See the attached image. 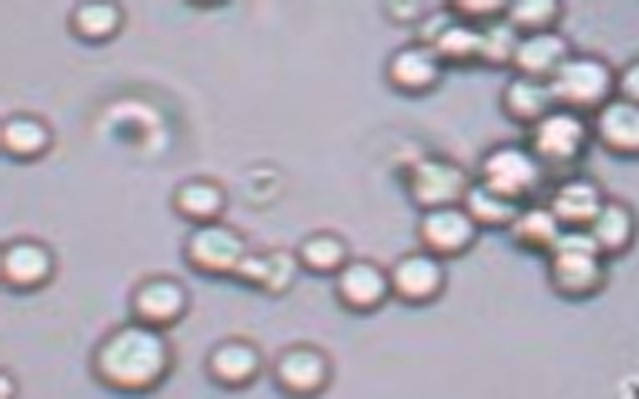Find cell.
<instances>
[{"instance_id":"obj_1","label":"cell","mask_w":639,"mask_h":399,"mask_svg":"<svg viewBox=\"0 0 639 399\" xmlns=\"http://www.w3.org/2000/svg\"><path fill=\"white\" fill-rule=\"evenodd\" d=\"M176 361V347L167 332L127 318L97 337L88 352L87 370L103 390L137 396L161 388Z\"/></svg>"},{"instance_id":"obj_2","label":"cell","mask_w":639,"mask_h":399,"mask_svg":"<svg viewBox=\"0 0 639 399\" xmlns=\"http://www.w3.org/2000/svg\"><path fill=\"white\" fill-rule=\"evenodd\" d=\"M545 260L546 282L561 300L580 303L601 295L610 280V261L588 230H563Z\"/></svg>"},{"instance_id":"obj_3","label":"cell","mask_w":639,"mask_h":399,"mask_svg":"<svg viewBox=\"0 0 639 399\" xmlns=\"http://www.w3.org/2000/svg\"><path fill=\"white\" fill-rule=\"evenodd\" d=\"M474 179L518 205L537 201L550 176L524 141L505 140L481 156Z\"/></svg>"},{"instance_id":"obj_4","label":"cell","mask_w":639,"mask_h":399,"mask_svg":"<svg viewBox=\"0 0 639 399\" xmlns=\"http://www.w3.org/2000/svg\"><path fill=\"white\" fill-rule=\"evenodd\" d=\"M524 142L550 178L577 171L593 143L589 117L557 106L526 129ZM555 178V179H556Z\"/></svg>"},{"instance_id":"obj_5","label":"cell","mask_w":639,"mask_h":399,"mask_svg":"<svg viewBox=\"0 0 639 399\" xmlns=\"http://www.w3.org/2000/svg\"><path fill=\"white\" fill-rule=\"evenodd\" d=\"M615 71L599 53L574 50L549 79L557 105L589 117L615 96Z\"/></svg>"},{"instance_id":"obj_6","label":"cell","mask_w":639,"mask_h":399,"mask_svg":"<svg viewBox=\"0 0 639 399\" xmlns=\"http://www.w3.org/2000/svg\"><path fill=\"white\" fill-rule=\"evenodd\" d=\"M251 250L242 233L215 221L195 226L184 237L180 254L195 275L234 282Z\"/></svg>"},{"instance_id":"obj_7","label":"cell","mask_w":639,"mask_h":399,"mask_svg":"<svg viewBox=\"0 0 639 399\" xmlns=\"http://www.w3.org/2000/svg\"><path fill=\"white\" fill-rule=\"evenodd\" d=\"M192 305L190 286L181 276L168 271L140 276L126 296L128 318L164 332L185 320Z\"/></svg>"},{"instance_id":"obj_8","label":"cell","mask_w":639,"mask_h":399,"mask_svg":"<svg viewBox=\"0 0 639 399\" xmlns=\"http://www.w3.org/2000/svg\"><path fill=\"white\" fill-rule=\"evenodd\" d=\"M276 389L290 398L319 397L333 384L336 366L332 354L322 345L296 340L283 345L270 363Z\"/></svg>"},{"instance_id":"obj_9","label":"cell","mask_w":639,"mask_h":399,"mask_svg":"<svg viewBox=\"0 0 639 399\" xmlns=\"http://www.w3.org/2000/svg\"><path fill=\"white\" fill-rule=\"evenodd\" d=\"M474 177L451 157L424 154L413 159L404 172V187L410 202L424 210L461 204Z\"/></svg>"},{"instance_id":"obj_10","label":"cell","mask_w":639,"mask_h":399,"mask_svg":"<svg viewBox=\"0 0 639 399\" xmlns=\"http://www.w3.org/2000/svg\"><path fill=\"white\" fill-rule=\"evenodd\" d=\"M54 248L34 235H15L0 247V284L14 295L27 296L49 287L58 273Z\"/></svg>"},{"instance_id":"obj_11","label":"cell","mask_w":639,"mask_h":399,"mask_svg":"<svg viewBox=\"0 0 639 399\" xmlns=\"http://www.w3.org/2000/svg\"><path fill=\"white\" fill-rule=\"evenodd\" d=\"M267 365L261 345L253 338L230 334L216 340L205 352L203 372L215 387L242 391L253 386Z\"/></svg>"},{"instance_id":"obj_12","label":"cell","mask_w":639,"mask_h":399,"mask_svg":"<svg viewBox=\"0 0 639 399\" xmlns=\"http://www.w3.org/2000/svg\"><path fill=\"white\" fill-rule=\"evenodd\" d=\"M388 273L392 298L412 308L436 303L448 286L445 261L420 247L400 254Z\"/></svg>"},{"instance_id":"obj_13","label":"cell","mask_w":639,"mask_h":399,"mask_svg":"<svg viewBox=\"0 0 639 399\" xmlns=\"http://www.w3.org/2000/svg\"><path fill=\"white\" fill-rule=\"evenodd\" d=\"M481 232L462 204L421 211L416 224L419 247L445 262L470 252Z\"/></svg>"},{"instance_id":"obj_14","label":"cell","mask_w":639,"mask_h":399,"mask_svg":"<svg viewBox=\"0 0 639 399\" xmlns=\"http://www.w3.org/2000/svg\"><path fill=\"white\" fill-rule=\"evenodd\" d=\"M333 279L338 305L353 315L374 314L392 298L388 268L370 257L352 256Z\"/></svg>"},{"instance_id":"obj_15","label":"cell","mask_w":639,"mask_h":399,"mask_svg":"<svg viewBox=\"0 0 639 399\" xmlns=\"http://www.w3.org/2000/svg\"><path fill=\"white\" fill-rule=\"evenodd\" d=\"M446 68L432 43L417 39L391 53L386 62L385 76L395 91L417 97L437 89Z\"/></svg>"},{"instance_id":"obj_16","label":"cell","mask_w":639,"mask_h":399,"mask_svg":"<svg viewBox=\"0 0 639 399\" xmlns=\"http://www.w3.org/2000/svg\"><path fill=\"white\" fill-rule=\"evenodd\" d=\"M608 195L598 179L575 171L556 178L544 202L563 230H588Z\"/></svg>"},{"instance_id":"obj_17","label":"cell","mask_w":639,"mask_h":399,"mask_svg":"<svg viewBox=\"0 0 639 399\" xmlns=\"http://www.w3.org/2000/svg\"><path fill=\"white\" fill-rule=\"evenodd\" d=\"M593 143L612 157L639 155V103L612 97L589 116Z\"/></svg>"},{"instance_id":"obj_18","label":"cell","mask_w":639,"mask_h":399,"mask_svg":"<svg viewBox=\"0 0 639 399\" xmlns=\"http://www.w3.org/2000/svg\"><path fill=\"white\" fill-rule=\"evenodd\" d=\"M301 271L293 249L252 248L234 282L264 296L279 298L295 287Z\"/></svg>"},{"instance_id":"obj_19","label":"cell","mask_w":639,"mask_h":399,"mask_svg":"<svg viewBox=\"0 0 639 399\" xmlns=\"http://www.w3.org/2000/svg\"><path fill=\"white\" fill-rule=\"evenodd\" d=\"M557 106L549 79L513 72L499 93V107L504 117L524 129Z\"/></svg>"},{"instance_id":"obj_20","label":"cell","mask_w":639,"mask_h":399,"mask_svg":"<svg viewBox=\"0 0 639 399\" xmlns=\"http://www.w3.org/2000/svg\"><path fill=\"white\" fill-rule=\"evenodd\" d=\"M588 232L610 262L626 256L632 250L637 236L634 207L624 198L608 195Z\"/></svg>"},{"instance_id":"obj_21","label":"cell","mask_w":639,"mask_h":399,"mask_svg":"<svg viewBox=\"0 0 639 399\" xmlns=\"http://www.w3.org/2000/svg\"><path fill=\"white\" fill-rule=\"evenodd\" d=\"M574 50L572 41L559 28L521 34L511 69L550 79Z\"/></svg>"},{"instance_id":"obj_22","label":"cell","mask_w":639,"mask_h":399,"mask_svg":"<svg viewBox=\"0 0 639 399\" xmlns=\"http://www.w3.org/2000/svg\"><path fill=\"white\" fill-rule=\"evenodd\" d=\"M563 229L545 202L524 205L506 231L513 246L545 259L554 249Z\"/></svg>"},{"instance_id":"obj_23","label":"cell","mask_w":639,"mask_h":399,"mask_svg":"<svg viewBox=\"0 0 639 399\" xmlns=\"http://www.w3.org/2000/svg\"><path fill=\"white\" fill-rule=\"evenodd\" d=\"M52 139L51 127L38 115L18 112L2 122V150L13 160L31 162L41 158L49 150Z\"/></svg>"},{"instance_id":"obj_24","label":"cell","mask_w":639,"mask_h":399,"mask_svg":"<svg viewBox=\"0 0 639 399\" xmlns=\"http://www.w3.org/2000/svg\"><path fill=\"white\" fill-rule=\"evenodd\" d=\"M293 250L301 270L318 277H333L353 256L349 241L332 230L307 234Z\"/></svg>"},{"instance_id":"obj_25","label":"cell","mask_w":639,"mask_h":399,"mask_svg":"<svg viewBox=\"0 0 639 399\" xmlns=\"http://www.w3.org/2000/svg\"><path fill=\"white\" fill-rule=\"evenodd\" d=\"M429 37L446 65L467 67L481 64L482 28L451 16Z\"/></svg>"},{"instance_id":"obj_26","label":"cell","mask_w":639,"mask_h":399,"mask_svg":"<svg viewBox=\"0 0 639 399\" xmlns=\"http://www.w3.org/2000/svg\"><path fill=\"white\" fill-rule=\"evenodd\" d=\"M172 201L177 214L197 226L219 221L226 199L218 184L198 179L181 184Z\"/></svg>"},{"instance_id":"obj_27","label":"cell","mask_w":639,"mask_h":399,"mask_svg":"<svg viewBox=\"0 0 639 399\" xmlns=\"http://www.w3.org/2000/svg\"><path fill=\"white\" fill-rule=\"evenodd\" d=\"M124 13L115 3H78L69 16L71 33L85 42H105L121 31Z\"/></svg>"},{"instance_id":"obj_28","label":"cell","mask_w":639,"mask_h":399,"mask_svg":"<svg viewBox=\"0 0 639 399\" xmlns=\"http://www.w3.org/2000/svg\"><path fill=\"white\" fill-rule=\"evenodd\" d=\"M461 204L481 231H507L523 207L489 191L475 179Z\"/></svg>"},{"instance_id":"obj_29","label":"cell","mask_w":639,"mask_h":399,"mask_svg":"<svg viewBox=\"0 0 639 399\" xmlns=\"http://www.w3.org/2000/svg\"><path fill=\"white\" fill-rule=\"evenodd\" d=\"M566 9L559 0L508 1L505 18L520 33L559 28Z\"/></svg>"},{"instance_id":"obj_30","label":"cell","mask_w":639,"mask_h":399,"mask_svg":"<svg viewBox=\"0 0 639 399\" xmlns=\"http://www.w3.org/2000/svg\"><path fill=\"white\" fill-rule=\"evenodd\" d=\"M482 28L481 64L492 69L511 68L521 34L500 19Z\"/></svg>"},{"instance_id":"obj_31","label":"cell","mask_w":639,"mask_h":399,"mask_svg":"<svg viewBox=\"0 0 639 399\" xmlns=\"http://www.w3.org/2000/svg\"><path fill=\"white\" fill-rule=\"evenodd\" d=\"M445 9L456 19L484 27L505 18L508 1L470 0L446 2Z\"/></svg>"},{"instance_id":"obj_32","label":"cell","mask_w":639,"mask_h":399,"mask_svg":"<svg viewBox=\"0 0 639 399\" xmlns=\"http://www.w3.org/2000/svg\"><path fill=\"white\" fill-rule=\"evenodd\" d=\"M616 97L639 103V60L631 58L615 71Z\"/></svg>"},{"instance_id":"obj_33","label":"cell","mask_w":639,"mask_h":399,"mask_svg":"<svg viewBox=\"0 0 639 399\" xmlns=\"http://www.w3.org/2000/svg\"><path fill=\"white\" fill-rule=\"evenodd\" d=\"M440 9L431 8L425 1H398L387 3L386 13L397 23L412 24L425 20L426 16Z\"/></svg>"},{"instance_id":"obj_34","label":"cell","mask_w":639,"mask_h":399,"mask_svg":"<svg viewBox=\"0 0 639 399\" xmlns=\"http://www.w3.org/2000/svg\"><path fill=\"white\" fill-rule=\"evenodd\" d=\"M20 393V382L16 373L8 366L0 368V398L13 399Z\"/></svg>"}]
</instances>
